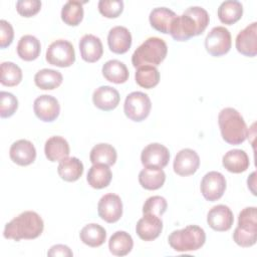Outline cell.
<instances>
[{
	"label": "cell",
	"mask_w": 257,
	"mask_h": 257,
	"mask_svg": "<svg viewBox=\"0 0 257 257\" xmlns=\"http://www.w3.org/2000/svg\"><path fill=\"white\" fill-rule=\"evenodd\" d=\"M33 110L35 115L42 121L51 122L57 118L60 112V105L58 100L48 94L38 96L34 100Z\"/></svg>",
	"instance_id": "obj_13"
},
{
	"label": "cell",
	"mask_w": 257,
	"mask_h": 257,
	"mask_svg": "<svg viewBox=\"0 0 257 257\" xmlns=\"http://www.w3.org/2000/svg\"><path fill=\"white\" fill-rule=\"evenodd\" d=\"M136 82L147 89L153 88L158 85L160 81V72L156 66L144 65L138 67L135 74Z\"/></svg>",
	"instance_id": "obj_35"
},
{
	"label": "cell",
	"mask_w": 257,
	"mask_h": 257,
	"mask_svg": "<svg viewBox=\"0 0 257 257\" xmlns=\"http://www.w3.org/2000/svg\"><path fill=\"white\" fill-rule=\"evenodd\" d=\"M134 247L132 236L125 231H116L111 235L108 241V248L111 254L115 256L127 255Z\"/></svg>",
	"instance_id": "obj_30"
},
{
	"label": "cell",
	"mask_w": 257,
	"mask_h": 257,
	"mask_svg": "<svg viewBox=\"0 0 257 257\" xmlns=\"http://www.w3.org/2000/svg\"><path fill=\"white\" fill-rule=\"evenodd\" d=\"M107 44L113 53L123 54L132 46V34L124 26H114L108 32Z\"/></svg>",
	"instance_id": "obj_19"
},
{
	"label": "cell",
	"mask_w": 257,
	"mask_h": 257,
	"mask_svg": "<svg viewBox=\"0 0 257 257\" xmlns=\"http://www.w3.org/2000/svg\"><path fill=\"white\" fill-rule=\"evenodd\" d=\"M177 17V14L167 7L154 8L149 16L150 23L153 28L164 34L170 33L172 22Z\"/></svg>",
	"instance_id": "obj_23"
},
{
	"label": "cell",
	"mask_w": 257,
	"mask_h": 257,
	"mask_svg": "<svg viewBox=\"0 0 257 257\" xmlns=\"http://www.w3.org/2000/svg\"><path fill=\"white\" fill-rule=\"evenodd\" d=\"M200 189L203 197L207 201L215 202L219 200L225 193L226 179L221 173L211 171L203 177Z\"/></svg>",
	"instance_id": "obj_9"
},
{
	"label": "cell",
	"mask_w": 257,
	"mask_h": 257,
	"mask_svg": "<svg viewBox=\"0 0 257 257\" xmlns=\"http://www.w3.org/2000/svg\"><path fill=\"white\" fill-rule=\"evenodd\" d=\"M168 53L166 42L159 37H149L142 43L132 55L134 67L144 65L157 66L164 61Z\"/></svg>",
	"instance_id": "obj_4"
},
{
	"label": "cell",
	"mask_w": 257,
	"mask_h": 257,
	"mask_svg": "<svg viewBox=\"0 0 257 257\" xmlns=\"http://www.w3.org/2000/svg\"><path fill=\"white\" fill-rule=\"evenodd\" d=\"M207 222L213 230L224 232L231 229L234 222V216L228 206L217 205L208 212Z\"/></svg>",
	"instance_id": "obj_15"
},
{
	"label": "cell",
	"mask_w": 257,
	"mask_h": 257,
	"mask_svg": "<svg viewBox=\"0 0 257 257\" xmlns=\"http://www.w3.org/2000/svg\"><path fill=\"white\" fill-rule=\"evenodd\" d=\"M98 216L107 223L117 222L122 215V202L116 194H106L102 196L97 204Z\"/></svg>",
	"instance_id": "obj_10"
},
{
	"label": "cell",
	"mask_w": 257,
	"mask_h": 257,
	"mask_svg": "<svg viewBox=\"0 0 257 257\" xmlns=\"http://www.w3.org/2000/svg\"><path fill=\"white\" fill-rule=\"evenodd\" d=\"M46 61L54 66L69 67L75 61L73 45L64 39L53 41L46 50Z\"/></svg>",
	"instance_id": "obj_7"
},
{
	"label": "cell",
	"mask_w": 257,
	"mask_h": 257,
	"mask_svg": "<svg viewBox=\"0 0 257 257\" xmlns=\"http://www.w3.org/2000/svg\"><path fill=\"white\" fill-rule=\"evenodd\" d=\"M222 164L228 172L240 174L249 168L250 162L248 155L243 150L234 149L230 150L223 156Z\"/></svg>",
	"instance_id": "obj_22"
},
{
	"label": "cell",
	"mask_w": 257,
	"mask_h": 257,
	"mask_svg": "<svg viewBox=\"0 0 257 257\" xmlns=\"http://www.w3.org/2000/svg\"><path fill=\"white\" fill-rule=\"evenodd\" d=\"M22 80L21 68L11 62L5 61L1 63V79L0 82L5 86H16Z\"/></svg>",
	"instance_id": "obj_36"
},
{
	"label": "cell",
	"mask_w": 257,
	"mask_h": 257,
	"mask_svg": "<svg viewBox=\"0 0 257 257\" xmlns=\"http://www.w3.org/2000/svg\"><path fill=\"white\" fill-rule=\"evenodd\" d=\"M141 161L145 168L163 169L170 161V152L165 146L159 143H153L142 151Z\"/></svg>",
	"instance_id": "obj_11"
},
{
	"label": "cell",
	"mask_w": 257,
	"mask_h": 257,
	"mask_svg": "<svg viewBox=\"0 0 257 257\" xmlns=\"http://www.w3.org/2000/svg\"><path fill=\"white\" fill-rule=\"evenodd\" d=\"M41 51L40 41L33 35L22 36L17 44V54L25 61L35 60Z\"/></svg>",
	"instance_id": "obj_26"
},
{
	"label": "cell",
	"mask_w": 257,
	"mask_h": 257,
	"mask_svg": "<svg viewBox=\"0 0 257 257\" xmlns=\"http://www.w3.org/2000/svg\"><path fill=\"white\" fill-rule=\"evenodd\" d=\"M120 100L118 91L108 85H101L97 87L92 93L93 104L104 111L114 109Z\"/></svg>",
	"instance_id": "obj_18"
},
{
	"label": "cell",
	"mask_w": 257,
	"mask_h": 257,
	"mask_svg": "<svg viewBox=\"0 0 257 257\" xmlns=\"http://www.w3.org/2000/svg\"><path fill=\"white\" fill-rule=\"evenodd\" d=\"M83 2L67 1L61 9V19L69 26H77L83 19Z\"/></svg>",
	"instance_id": "obj_34"
},
{
	"label": "cell",
	"mask_w": 257,
	"mask_h": 257,
	"mask_svg": "<svg viewBox=\"0 0 257 257\" xmlns=\"http://www.w3.org/2000/svg\"><path fill=\"white\" fill-rule=\"evenodd\" d=\"M163 230V221L155 215H144L136 226L138 236L144 241H153L157 239Z\"/></svg>",
	"instance_id": "obj_17"
},
{
	"label": "cell",
	"mask_w": 257,
	"mask_h": 257,
	"mask_svg": "<svg viewBox=\"0 0 257 257\" xmlns=\"http://www.w3.org/2000/svg\"><path fill=\"white\" fill-rule=\"evenodd\" d=\"M44 153L48 161L61 162L69 156L70 149L68 142L59 136L51 137L45 143Z\"/></svg>",
	"instance_id": "obj_21"
},
{
	"label": "cell",
	"mask_w": 257,
	"mask_h": 257,
	"mask_svg": "<svg viewBox=\"0 0 257 257\" xmlns=\"http://www.w3.org/2000/svg\"><path fill=\"white\" fill-rule=\"evenodd\" d=\"M151 108L152 102L149 95L142 91L131 92L123 103V111L126 117L138 122L149 116Z\"/></svg>",
	"instance_id": "obj_6"
},
{
	"label": "cell",
	"mask_w": 257,
	"mask_h": 257,
	"mask_svg": "<svg viewBox=\"0 0 257 257\" xmlns=\"http://www.w3.org/2000/svg\"><path fill=\"white\" fill-rule=\"evenodd\" d=\"M59 177L66 182H75L83 174V164L75 157L66 158L57 167Z\"/></svg>",
	"instance_id": "obj_27"
},
{
	"label": "cell",
	"mask_w": 257,
	"mask_h": 257,
	"mask_svg": "<svg viewBox=\"0 0 257 257\" xmlns=\"http://www.w3.org/2000/svg\"><path fill=\"white\" fill-rule=\"evenodd\" d=\"M206 241V233L197 225H189L183 229L173 231L168 242L177 252H189L200 249Z\"/></svg>",
	"instance_id": "obj_5"
},
{
	"label": "cell",
	"mask_w": 257,
	"mask_h": 257,
	"mask_svg": "<svg viewBox=\"0 0 257 257\" xmlns=\"http://www.w3.org/2000/svg\"><path fill=\"white\" fill-rule=\"evenodd\" d=\"M79 51L84 61L92 63L101 58L103 46L98 37L92 34H85L79 40Z\"/></svg>",
	"instance_id": "obj_20"
},
{
	"label": "cell",
	"mask_w": 257,
	"mask_h": 257,
	"mask_svg": "<svg viewBox=\"0 0 257 257\" xmlns=\"http://www.w3.org/2000/svg\"><path fill=\"white\" fill-rule=\"evenodd\" d=\"M200 166V158L192 149H183L177 153L173 168L174 172L182 177H187L195 174Z\"/></svg>",
	"instance_id": "obj_12"
},
{
	"label": "cell",
	"mask_w": 257,
	"mask_h": 257,
	"mask_svg": "<svg viewBox=\"0 0 257 257\" xmlns=\"http://www.w3.org/2000/svg\"><path fill=\"white\" fill-rule=\"evenodd\" d=\"M0 116L2 118L12 116L18 108V100L14 94L1 91L0 92Z\"/></svg>",
	"instance_id": "obj_39"
},
{
	"label": "cell",
	"mask_w": 257,
	"mask_h": 257,
	"mask_svg": "<svg viewBox=\"0 0 257 257\" xmlns=\"http://www.w3.org/2000/svg\"><path fill=\"white\" fill-rule=\"evenodd\" d=\"M102 75L112 83H124L128 79V69L125 64L119 60L111 59L102 65Z\"/></svg>",
	"instance_id": "obj_24"
},
{
	"label": "cell",
	"mask_w": 257,
	"mask_h": 257,
	"mask_svg": "<svg viewBox=\"0 0 257 257\" xmlns=\"http://www.w3.org/2000/svg\"><path fill=\"white\" fill-rule=\"evenodd\" d=\"M223 140L230 145H240L248 137V127L240 112L233 107L223 108L218 115Z\"/></svg>",
	"instance_id": "obj_3"
},
{
	"label": "cell",
	"mask_w": 257,
	"mask_h": 257,
	"mask_svg": "<svg viewBox=\"0 0 257 257\" xmlns=\"http://www.w3.org/2000/svg\"><path fill=\"white\" fill-rule=\"evenodd\" d=\"M98 10L106 18H116L123 10V2L121 0H100Z\"/></svg>",
	"instance_id": "obj_40"
},
{
	"label": "cell",
	"mask_w": 257,
	"mask_h": 257,
	"mask_svg": "<svg viewBox=\"0 0 257 257\" xmlns=\"http://www.w3.org/2000/svg\"><path fill=\"white\" fill-rule=\"evenodd\" d=\"M62 74L54 69L43 68L36 72L34 82L37 87L44 90H52L62 83Z\"/></svg>",
	"instance_id": "obj_33"
},
{
	"label": "cell",
	"mask_w": 257,
	"mask_h": 257,
	"mask_svg": "<svg viewBox=\"0 0 257 257\" xmlns=\"http://www.w3.org/2000/svg\"><path fill=\"white\" fill-rule=\"evenodd\" d=\"M232 45L231 33L224 26H216L210 30L205 38V48L215 57L225 55Z\"/></svg>",
	"instance_id": "obj_8"
},
{
	"label": "cell",
	"mask_w": 257,
	"mask_h": 257,
	"mask_svg": "<svg viewBox=\"0 0 257 257\" xmlns=\"http://www.w3.org/2000/svg\"><path fill=\"white\" fill-rule=\"evenodd\" d=\"M112 174L109 166L103 164H94L87 173V183L93 189H103L107 187L111 181Z\"/></svg>",
	"instance_id": "obj_25"
},
{
	"label": "cell",
	"mask_w": 257,
	"mask_h": 257,
	"mask_svg": "<svg viewBox=\"0 0 257 257\" xmlns=\"http://www.w3.org/2000/svg\"><path fill=\"white\" fill-rule=\"evenodd\" d=\"M47 255L51 256V257H57V256L71 257L73 255V253L68 246L63 245V244H57V245H53L49 249V251L47 252Z\"/></svg>",
	"instance_id": "obj_43"
},
{
	"label": "cell",
	"mask_w": 257,
	"mask_h": 257,
	"mask_svg": "<svg viewBox=\"0 0 257 257\" xmlns=\"http://www.w3.org/2000/svg\"><path fill=\"white\" fill-rule=\"evenodd\" d=\"M243 15V5L236 0H228L221 3L218 8L220 21L227 25H232L239 21Z\"/></svg>",
	"instance_id": "obj_29"
},
{
	"label": "cell",
	"mask_w": 257,
	"mask_h": 257,
	"mask_svg": "<svg viewBox=\"0 0 257 257\" xmlns=\"http://www.w3.org/2000/svg\"><path fill=\"white\" fill-rule=\"evenodd\" d=\"M43 229L44 223L40 215L34 211H24L5 225L3 236L15 241L35 239L41 235Z\"/></svg>",
	"instance_id": "obj_2"
},
{
	"label": "cell",
	"mask_w": 257,
	"mask_h": 257,
	"mask_svg": "<svg viewBox=\"0 0 257 257\" xmlns=\"http://www.w3.org/2000/svg\"><path fill=\"white\" fill-rule=\"evenodd\" d=\"M236 229L257 234V209L256 207H246L244 208L238 217V226Z\"/></svg>",
	"instance_id": "obj_37"
},
{
	"label": "cell",
	"mask_w": 257,
	"mask_h": 257,
	"mask_svg": "<svg viewBox=\"0 0 257 257\" xmlns=\"http://www.w3.org/2000/svg\"><path fill=\"white\" fill-rule=\"evenodd\" d=\"M41 9L39 0H19L16 2V10L23 17H32Z\"/></svg>",
	"instance_id": "obj_41"
},
{
	"label": "cell",
	"mask_w": 257,
	"mask_h": 257,
	"mask_svg": "<svg viewBox=\"0 0 257 257\" xmlns=\"http://www.w3.org/2000/svg\"><path fill=\"white\" fill-rule=\"evenodd\" d=\"M79 237L83 244L89 247H99L106 239V232L100 225L90 223L81 229Z\"/></svg>",
	"instance_id": "obj_31"
},
{
	"label": "cell",
	"mask_w": 257,
	"mask_h": 257,
	"mask_svg": "<svg viewBox=\"0 0 257 257\" xmlns=\"http://www.w3.org/2000/svg\"><path fill=\"white\" fill-rule=\"evenodd\" d=\"M167 207L168 203L164 197L153 196L146 200L143 206V214L161 217L166 212Z\"/></svg>",
	"instance_id": "obj_38"
},
{
	"label": "cell",
	"mask_w": 257,
	"mask_h": 257,
	"mask_svg": "<svg viewBox=\"0 0 257 257\" xmlns=\"http://www.w3.org/2000/svg\"><path fill=\"white\" fill-rule=\"evenodd\" d=\"M14 31L12 25L4 19L0 20V47L2 49L8 47L12 43Z\"/></svg>",
	"instance_id": "obj_42"
},
{
	"label": "cell",
	"mask_w": 257,
	"mask_h": 257,
	"mask_svg": "<svg viewBox=\"0 0 257 257\" xmlns=\"http://www.w3.org/2000/svg\"><path fill=\"white\" fill-rule=\"evenodd\" d=\"M236 49L244 56L254 57L257 54V22L241 30L236 37Z\"/></svg>",
	"instance_id": "obj_14"
},
{
	"label": "cell",
	"mask_w": 257,
	"mask_h": 257,
	"mask_svg": "<svg viewBox=\"0 0 257 257\" xmlns=\"http://www.w3.org/2000/svg\"><path fill=\"white\" fill-rule=\"evenodd\" d=\"M9 156L13 163L19 166H28L35 161L36 150L31 142L27 140H18L11 145Z\"/></svg>",
	"instance_id": "obj_16"
},
{
	"label": "cell",
	"mask_w": 257,
	"mask_h": 257,
	"mask_svg": "<svg viewBox=\"0 0 257 257\" xmlns=\"http://www.w3.org/2000/svg\"><path fill=\"white\" fill-rule=\"evenodd\" d=\"M117 154L115 149L108 144H97L95 145L89 154V160L94 164H103L106 166H112L115 164Z\"/></svg>",
	"instance_id": "obj_32"
},
{
	"label": "cell",
	"mask_w": 257,
	"mask_h": 257,
	"mask_svg": "<svg viewBox=\"0 0 257 257\" xmlns=\"http://www.w3.org/2000/svg\"><path fill=\"white\" fill-rule=\"evenodd\" d=\"M166 174L160 168H145L139 174V182L146 190H158L163 187Z\"/></svg>",
	"instance_id": "obj_28"
},
{
	"label": "cell",
	"mask_w": 257,
	"mask_h": 257,
	"mask_svg": "<svg viewBox=\"0 0 257 257\" xmlns=\"http://www.w3.org/2000/svg\"><path fill=\"white\" fill-rule=\"evenodd\" d=\"M210 21L208 12L199 6L189 7L172 22L170 34L176 41H187L202 34Z\"/></svg>",
	"instance_id": "obj_1"
}]
</instances>
